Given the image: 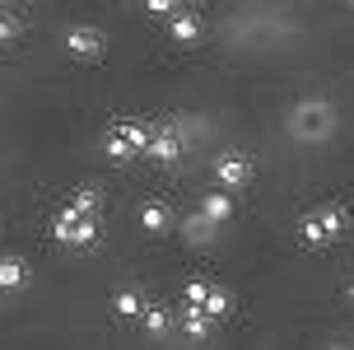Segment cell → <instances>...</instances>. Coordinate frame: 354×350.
I'll use <instances>...</instances> for the list:
<instances>
[{
  "mask_svg": "<svg viewBox=\"0 0 354 350\" xmlns=\"http://www.w3.org/2000/svg\"><path fill=\"white\" fill-rule=\"evenodd\" d=\"M177 5H182V0H145V10H149V15H159V19H168Z\"/></svg>",
  "mask_w": 354,
  "mask_h": 350,
  "instance_id": "obj_17",
  "label": "cell"
},
{
  "mask_svg": "<svg viewBox=\"0 0 354 350\" xmlns=\"http://www.w3.org/2000/svg\"><path fill=\"white\" fill-rule=\"evenodd\" d=\"M145 145H149V126L145 122H112V131H107V155L117 164L131 155H145Z\"/></svg>",
  "mask_w": 354,
  "mask_h": 350,
  "instance_id": "obj_3",
  "label": "cell"
},
{
  "mask_svg": "<svg viewBox=\"0 0 354 350\" xmlns=\"http://www.w3.org/2000/svg\"><path fill=\"white\" fill-rule=\"evenodd\" d=\"M177 131L168 122H159V126H149V145H145V155L149 159H159V164H168V159H177Z\"/></svg>",
  "mask_w": 354,
  "mask_h": 350,
  "instance_id": "obj_7",
  "label": "cell"
},
{
  "mask_svg": "<svg viewBox=\"0 0 354 350\" xmlns=\"http://www.w3.org/2000/svg\"><path fill=\"white\" fill-rule=\"evenodd\" d=\"M168 33H173V42H182V47H192L196 37H201V19H196L192 10H182V5H177L173 15H168Z\"/></svg>",
  "mask_w": 354,
  "mask_h": 350,
  "instance_id": "obj_8",
  "label": "cell"
},
{
  "mask_svg": "<svg viewBox=\"0 0 354 350\" xmlns=\"http://www.w3.org/2000/svg\"><path fill=\"white\" fill-rule=\"evenodd\" d=\"M66 52H71L75 61H103L107 37L98 33V28H88V24H75L71 33H66Z\"/></svg>",
  "mask_w": 354,
  "mask_h": 350,
  "instance_id": "obj_4",
  "label": "cell"
},
{
  "mask_svg": "<svg viewBox=\"0 0 354 350\" xmlns=\"http://www.w3.org/2000/svg\"><path fill=\"white\" fill-rule=\"evenodd\" d=\"M214 182L219 187H248L252 182V164H248V155H224L219 164H214Z\"/></svg>",
  "mask_w": 354,
  "mask_h": 350,
  "instance_id": "obj_5",
  "label": "cell"
},
{
  "mask_svg": "<svg viewBox=\"0 0 354 350\" xmlns=\"http://www.w3.org/2000/svg\"><path fill=\"white\" fill-rule=\"evenodd\" d=\"M56 238L71 243V247H88L98 238V220L93 215H80L75 206H61L56 210Z\"/></svg>",
  "mask_w": 354,
  "mask_h": 350,
  "instance_id": "obj_2",
  "label": "cell"
},
{
  "mask_svg": "<svg viewBox=\"0 0 354 350\" xmlns=\"http://www.w3.org/2000/svg\"><path fill=\"white\" fill-rule=\"evenodd\" d=\"M24 280H28V266L19 262V257H5L0 262V290H19Z\"/></svg>",
  "mask_w": 354,
  "mask_h": 350,
  "instance_id": "obj_13",
  "label": "cell"
},
{
  "mask_svg": "<svg viewBox=\"0 0 354 350\" xmlns=\"http://www.w3.org/2000/svg\"><path fill=\"white\" fill-rule=\"evenodd\" d=\"M345 229H350V210L345 206H322V210H313V215L299 220V238L308 247H326V243H336Z\"/></svg>",
  "mask_w": 354,
  "mask_h": 350,
  "instance_id": "obj_1",
  "label": "cell"
},
{
  "mask_svg": "<svg viewBox=\"0 0 354 350\" xmlns=\"http://www.w3.org/2000/svg\"><path fill=\"white\" fill-rule=\"evenodd\" d=\"M294 131H299V136H322V131H331V107L326 103H303L299 117H294Z\"/></svg>",
  "mask_w": 354,
  "mask_h": 350,
  "instance_id": "obj_6",
  "label": "cell"
},
{
  "mask_svg": "<svg viewBox=\"0 0 354 350\" xmlns=\"http://www.w3.org/2000/svg\"><path fill=\"white\" fill-rule=\"evenodd\" d=\"M19 33V24H15V19H10V15H0V42H10V37H15Z\"/></svg>",
  "mask_w": 354,
  "mask_h": 350,
  "instance_id": "obj_19",
  "label": "cell"
},
{
  "mask_svg": "<svg viewBox=\"0 0 354 350\" xmlns=\"http://www.w3.org/2000/svg\"><path fill=\"white\" fill-rule=\"evenodd\" d=\"M205 290H210L205 280H187V290H182V299H187V304H201V299H205Z\"/></svg>",
  "mask_w": 354,
  "mask_h": 350,
  "instance_id": "obj_18",
  "label": "cell"
},
{
  "mask_svg": "<svg viewBox=\"0 0 354 350\" xmlns=\"http://www.w3.org/2000/svg\"><path fill=\"white\" fill-rule=\"evenodd\" d=\"M182 5H201V0H182Z\"/></svg>",
  "mask_w": 354,
  "mask_h": 350,
  "instance_id": "obj_20",
  "label": "cell"
},
{
  "mask_svg": "<svg viewBox=\"0 0 354 350\" xmlns=\"http://www.w3.org/2000/svg\"><path fill=\"white\" fill-rule=\"evenodd\" d=\"M80 215H93L98 220V210H103V192L98 187H75V201H71Z\"/></svg>",
  "mask_w": 354,
  "mask_h": 350,
  "instance_id": "obj_14",
  "label": "cell"
},
{
  "mask_svg": "<svg viewBox=\"0 0 354 350\" xmlns=\"http://www.w3.org/2000/svg\"><path fill=\"white\" fill-rule=\"evenodd\" d=\"M112 308H117V317H140V308H145V299L136 295V290H122V295L112 299Z\"/></svg>",
  "mask_w": 354,
  "mask_h": 350,
  "instance_id": "obj_15",
  "label": "cell"
},
{
  "mask_svg": "<svg viewBox=\"0 0 354 350\" xmlns=\"http://www.w3.org/2000/svg\"><path fill=\"white\" fill-rule=\"evenodd\" d=\"M210 322H214V317L205 313L201 304H187V313H182V332H187V336L205 341V336H210Z\"/></svg>",
  "mask_w": 354,
  "mask_h": 350,
  "instance_id": "obj_11",
  "label": "cell"
},
{
  "mask_svg": "<svg viewBox=\"0 0 354 350\" xmlns=\"http://www.w3.org/2000/svg\"><path fill=\"white\" fill-rule=\"evenodd\" d=\"M201 215H205L210 225L229 220V215H233V196H229V187H219V192H205V201H201Z\"/></svg>",
  "mask_w": 354,
  "mask_h": 350,
  "instance_id": "obj_9",
  "label": "cell"
},
{
  "mask_svg": "<svg viewBox=\"0 0 354 350\" xmlns=\"http://www.w3.org/2000/svg\"><path fill=\"white\" fill-rule=\"evenodd\" d=\"M140 322H145V332L163 336L168 327H173V313H168V308H159V304H145V308H140Z\"/></svg>",
  "mask_w": 354,
  "mask_h": 350,
  "instance_id": "obj_12",
  "label": "cell"
},
{
  "mask_svg": "<svg viewBox=\"0 0 354 350\" xmlns=\"http://www.w3.org/2000/svg\"><path fill=\"white\" fill-rule=\"evenodd\" d=\"M350 304H354V285H350Z\"/></svg>",
  "mask_w": 354,
  "mask_h": 350,
  "instance_id": "obj_21",
  "label": "cell"
},
{
  "mask_svg": "<svg viewBox=\"0 0 354 350\" xmlns=\"http://www.w3.org/2000/svg\"><path fill=\"white\" fill-rule=\"evenodd\" d=\"M201 308H205L210 317H224V313H229V295H224L219 285H210V290H205V299H201Z\"/></svg>",
  "mask_w": 354,
  "mask_h": 350,
  "instance_id": "obj_16",
  "label": "cell"
},
{
  "mask_svg": "<svg viewBox=\"0 0 354 350\" xmlns=\"http://www.w3.org/2000/svg\"><path fill=\"white\" fill-rule=\"evenodd\" d=\"M140 225L149 229V234H168V229H173V215H168L163 201H145L140 206Z\"/></svg>",
  "mask_w": 354,
  "mask_h": 350,
  "instance_id": "obj_10",
  "label": "cell"
}]
</instances>
